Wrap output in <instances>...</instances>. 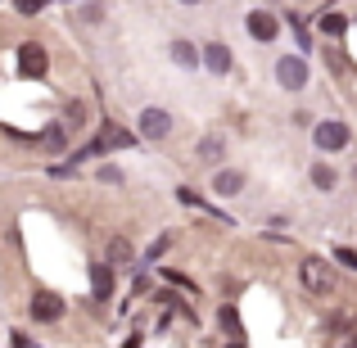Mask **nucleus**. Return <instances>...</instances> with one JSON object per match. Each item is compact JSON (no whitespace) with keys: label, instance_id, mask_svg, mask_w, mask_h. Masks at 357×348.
Listing matches in <instances>:
<instances>
[{"label":"nucleus","instance_id":"obj_1","mask_svg":"<svg viewBox=\"0 0 357 348\" xmlns=\"http://www.w3.org/2000/svg\"><path fill=\"white\" fill-rule=\"evenodd\" d=\"M298 276H303V285L312 289V294H335V271H331V262H321V258H307Z\"/></svg>","mask_w":357,"mask_h":348},{"label":"nucleus","instance_id":"obj_2","mask_svg":"<svg viewBox=\"0 0 357 348\" xmlns=\"http://www.w3.org/2000/svg\"><path fill=\"white\" fill-rule=\"evenodd\" d=\"M276 82L285 91H303L307 86V63L298 59V54H285V59H276Z\"/></svg>","mask_w":357,"mask_h":348},{"label":"nucleus","instance_id":"obj_3","mask_svg":"<svg viewBox=\"0 0 357 348\" xmlns=\"http://www.w3.org/2000/svg\"><path fill=\"white\" fill-rule=\"evenodd\" d=\"M45 50L36 41H23L18 45V73H23V77H45Z\"/></svg>","mask_w":357,"mask_h":348},{"label":"nucleus","instance_id":"obj_4","mask_svg":"<svg viewBox=\"0 0 357 348\" xmlns=\"http://www.w3.org/2000/svg\"><path fill=\"white\" fill-rule=\"evenodd\" d=\"M167 131H172V114H163V109H145L140 114V136L145 140H163Z\"/></svg>","mask_w":357,"mask_h":348},{"label":"nucleus","instance_id":"obj_5","mask_svg":"<svg viewBox=\"0 0 357 348\" xmlns=\"http://www.w3.org/2000/svg\"><path fill=\"white\" fill-rule=\"evenodd\" d=\"M32 317H36V321H59V317H63V298L50 294V289H41V294L32 298Z\"/></svg>","mask_w":357,"mask_h":348},{"label":"nucleus","instance_id":"obj_6","mask_svg":"<svg viewBox=\"0 0 357 348\" xmlns=\"http://www.w3.org/2000/svg\"><path fill=\"white\" fill-rule=\"evenodd\" d=\"M317 145L321 149H344L349 145V127H344V122H317Z\"/></svg>","mask_w":357,"mask_h":348},{"label":"nucleus","instance_id":"obj_7","mask_svg":"<svg viewBox=\"0 0 357 348\" xmlns=\"http://www.w3.org/2000/svg\"><path fill=\"white\" fill-rule=\"evenodd\" d=\"M276 32H280V23L267 14V9H253V14H249V36H258V41H276Z\"/></svg>","mask_w":357,"mask_h":348},{"label":"nucleus","instance_id":"obj_8","mask_svg":"<svg viewBox=\"0 0 357 348\" xmlns=\"http://www.w3.org/2000/svg\"><path fill=\"white\" fill-rule=\"evenodd\" d=\"M199 59L208 63V73H218V77H222V73H231V50H227V45H222V41L204 45V54H199Z\"/></svg>","mask_w":357,"mask_h":348},{"label":"nucleus","instance_id":"obj_9","mask_svg":"<svg viewBox=\"0 0 357 348\" xmlns=\"http://www.w3.org/2000/svg\"><path fill=\"white\" fill-rule=\"evenodd\" d=\"M91 294H96V298H109V294H114V267H105V262H100V267H91Z\"/></svg>","mask_w":357,"mask_h":348},{"label":"nucleus","instance_id":"obj_10","mask_svg":"<svg viewBox=\"0 0 357 348\" xmlns=\"http://www.w3.org/2000/svg\"><path fill=\"white\" fill-rule=\"evenodd\" d=\"M213 190H218V195H240V190H244V172H231V167H222V172L213 176Z\"/></svg>","mask_w":357,"mask_h":348},{"label":"nucleus","instance_id":"obj_11","mask_svg":"<svg viewBox=\"0 0 357 348\" xmlns=\"http://www.w3.org/2000/svg\"><path fill=\"white\" fill-rule=\"evenodd\" d=\"M172 59L181 63V68H195V63H199V50H195L190 41H176V45H172Z\"/></svg>","mask_w":357,"mask_h":348},{"label":"nucleus","instance_id":"obj_12","mask_svg":"<svg viewBox=\"0 0 357 348\" xmlns=\"http://www.w3.org/2000/svg\"><path fill=\"white\" fill-rule=\"evenodd\" d=\"M63 140H68V136H63V127H59V122H50V127L41 131V145L50 149V154H59V149H63Z\"/></svg>","mask_w":357,"mask_h":348},{"label":"nucleus","instance_id":"obj_13","mask_svg":"<svg viewBox=\"0 0 357 348\" xmlns=\"http://www.w3.org/2000/svg\"><path fill=\"white\" fill-rule=\"evenodd\" d=\"M199 158H204V163H218V158H222V136H204L199 140Z\"/></svg>","mask_w":357,"mask_h":348},{"label":"nucleus","instance_id":"obj_14","mask_svg":"<svg viewBox=\"0 0 357 348\" xmlns=\"http://www.w3.org/2000/svg\"><path fill=\"white\" fill-rule=\"evenodd\" d=\"M344 27H349V18H344V14H335V9H331V14H321V32L326 36H340Z\"/></svg>","mask_w":357,"mask_h":348},{"label":"nucleus","instance_id":"obj_15","mask_svg":"<svg viewBox=\"0 0 357 348\" xmlns=\"http://www.w3.org/2000/svg\"><path fill=\"white\" fill-rule=\"evenodd\" d=\"M127 258H131V244L122 240V235H118V240H109V262H127Z\"/></svg>","mask_w":357,"mask_h":348},{"label":"nucleus","instance_id":"obj_16","mask_svg":"<svg viewBox=\"0 0 357 348\" xmlns=\"http://www.w3.org/2000/svg\"><path fill=\"white\" fill-rule=\"evenodd\" d=\"M218 321H222V326H227V331L240 340V312H236V308H222V312H218Z\"/></svg>","mask_w":357,"mask_h":348},{"label":"nucleus","instance_id":"obj_17","mask_svg":"<svg viewBox=\"0 0 357 348\" xmlns=\"http://www.w3.org/2000/svg\"><path fill=\"white\" fill-rule=\"evenodd\" d=\"M312 181L321 186V190H331V186H335V172H331L326 163H317V167H312Z\"/></svg>","mask_w":357,"mask_h":348},{"label":"nucleus","instance_id":"obj_18","mask_svg":"<svg viewBox=\"0 0 357 348\" xmlns=\"http://www.w3.org/2000/svg\"><path fill=\"white\" fill-rule=\"evenodd\" d=\"M41 9H45V0H18V14L23 18H36Z\"/></svg>","mask_w":357,"mask_h":348},{"label":"nucleus","instance_id":"obj_19","mask_svg":"<svg viewBox=\"0 0 357 348\" xmlns=\"http://www.w3.org/2000/svg\"><path fill=\"white\" fill-rule=\"evenodd\" d=\"M82 18H86V23H100V18H105V5H96V0H91V5L82 9Z\"/></svg>","mask_w":357,"mask_h":348},{"label":"nucleus","instance_id":"obj_20","mask_svg":"<svg viewBox=\"0 0 357 348\" xmlns=\"http://www.w3.org/2000/svg\"><path fill=\"white\" fill-rule=\"evenodd\" d=\"M335 258H340L344 267H353V271H357V253H353V249H340V253H335Z\"/></svg>","mask_w":357,"mask_h":348},{"label":"nucleus","instance_id":"obj_21","mask_svg":"<svg viewBox=\"0 0 357 348\" xmlns=\"http://www.w3.org/2000/svg\"><path fill=\"white\" fill-rule=\"evenodd\" d=\"M227 348H244V344H240V340H231V344H227Z\"/></svg>","mask_w":357,"mask_h":348},{"label":"nucleus","instance_id":"obj_22","mask_svg":"<svg viewBox=\"0 0 357 348\" xmlns=\"http://www.w3.org/2000/svg\"><path fill=\"white\" fill-rule=\"evenodd\" d=\"M344 348H357V340H349V344H344Z\"/></svg>","mask_w":357,"mask_h":348},{"label":"nucleus","instance_id":"obj_23","mask_svg":"<svg viewBox=\"0 0 357 348\" xmlns=\"http://www.w3.org/2000/svg\"><path fill=\"white\" fill-rule=\"evenodd\" d=\"M185 5H195V0H185Z\"/></svg>","mask_w":357,"mask_h":348}]
</instances>
